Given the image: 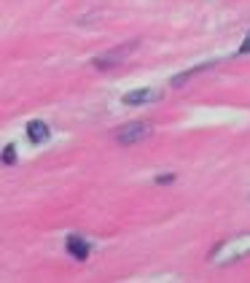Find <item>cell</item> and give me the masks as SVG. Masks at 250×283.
<instances>
[{"label": "cell", "instance_id": "cell-8", "mask_svg": "<svg viewBox=\"0 0 250 283\" xmlns=\"http://www.w3.org/2000/svg\"><path fill=\"white\" fill-rule=\"evenodd\" d=\"M3 159H6V165H11V162H14V146H6V154H3Z\"/></svg>", "mask_w": 250, "mask_h": 283}, {"label": "cell", "instance_id": "cell-6", "mask_svg": "<svg viewBox=\"0 0 250 283\" xmlns=\"http://www.w3.org/2000/svg\"><path fill=\"white\" fill-rule=\"evenodd\" d=\"M127 52H129V46H124V49H119V52H110V54H102V57L94 60V68H113V65H119V60Z\"/></svg>", "mask_w": 250, "mask_h": 283}, {"label": "cell", "instance_id": "cell-5", "mask_svg": "<svg viewBox=\"0 0 250 283\" xmlns=\"http://www.w3.org/2000/svg\"><path fill=\"white\" fill-rule=\"evenodd\" d=\"M67 251H70L75 259H86L89 256V243L84 238H78V235H70V238H67Z\"/></svg>", "mask_w": 250, "mask_h": 283}, {"label": "cell", "instance_id": "cell-2", "mask_svg": "<svg viewBox=\"0 0 250 283\" xmlns=\"http://www.w3.org/2000/svg\"><path fill=\"white\" fill-rule=\"evenodd\" d=\"M153 132V124L151 121H132V124H124L119 132H116V140L121 146H132V143H140L146 140Z\"/></svg>", "mask_w": 250, "mask_h": 283}, {"label": "cell", "instance_id": "cell-1", "mask_svg": "<svg viewBox=\"0 0 250 283\" xmlns=\"http://www.w3.org/2000/svg\"><path fill=\"white\" fill-rule=\"evenodd\" d=\"M250 253V235H242V238H237V240H226L220 248L213 253V262L218 264H229V262H234V259H242Z\"/></svg>", "mask_w": 250, "mask_h": 283}, {"label": "cell", "instance_id": "cell-3", "mask_svg": "<svg viewBox=\"0 0 250 283\" xmlns=\"http://www.w3.org/2000/svg\"><path fill=\"white\" fill-rule=\"evenodd\" d=\"M159 97H161L159 89L146 87V89H132V92H127V94L121 97V102H124V106H146V102H153V100H159Z\"/></svg>", "mask_w": 250, "mask_h": 283}, {"label": "cell", "instance_id": "cell-4", "mask_svg": "<svg viewBox=\"0 0 250 283\" xmlns=\"http://www.w3.org/2000/svg\"><path fill=\"white\" fill-rule=\"evenodd\" d=\"M49 135H51V130L46 121H30V124H27V138H30L33 143H46Z\"/></svg>", "mask_w": 250, "mask_h": 283}, {"label": "cell", "instance_id": "cell-7", "mask_svg": "<svg viewBox=\"0 0 250 283\" xmlns=\"http://www.w3.org/2000/svg\"><path fill=\"white\" fill-rule=\"evenodd\" d=\"M239 54H250V33L245 35V41H242V46H239Z\"/></svg>", "mask_w": 250, "mask_h": 283}, {"label": "cell", "instance_id": "cell-9", "mask_svg": "<svg viewBox=\"0 0 250 283\" xmlns=\"http://www.w3.org/2000/svg\"><path fill=\"white\" fill-rule=\"evenodd\" d=\"M170 181H175V175H159V184H170Z\"/></svg>", "mask_w": 250, "mask_h": 283}]
</instances>
